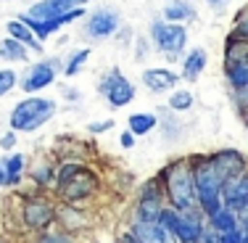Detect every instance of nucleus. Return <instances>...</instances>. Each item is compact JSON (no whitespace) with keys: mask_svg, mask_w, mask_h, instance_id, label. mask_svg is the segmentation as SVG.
<instances>
[{"mask_svg":"<svg viewBox=\"0 0 248 243\" xmlns=\"http://www.w3.org/2000/svg\"><path fill=\"white\" fill-rule=\"evenodd\" d=\"M172 209L180 211H196L198 209V193H196V177H193V164L187 159H177L167 164L158 177Z\"/></svg>","mask_w":248,"mask_h":243,"instance_id":"obj_1","label":"nucleus"},{"mask_svg":"<svg viewBox=\"0 0 248 243\" xmlns=\"http://www.w3.org/2000/svg\"><path fill=\"white\" fill-rule=\"evenodd\" d=\"M190 164H193V177H196L198 209L203 211L206 217H211L214 211H219L224 206V201H222L224 182H222V177L217 175L214 164H211V156H198V159H193Z\"/></svg>","mask_w":248,"mask_h":243,"instance_id":"obj_2","label":"nucleus"},{"mask_svg":"<svg viewBox=\"0 0 248 243\" xmlns=\"http://www.w3.org/2000/svg\"><path fill=\"white\" fill-rule=\"evenodd\" d=\"M56 114V100L50 98H24L11 111V130L14 132H34Z\"/></svg>","mask_w":248,"mask_h":243,"instance_id":"obj_3","label":"nucleus"},{"mask_svg":"<svg viewBox=\"0 0 248 243\" xmlns=\"http://www.w3.org/2000/svg\"><path fill=\"white\" fill-rule=\"evenodd\" d=\"M158 222L177 238V243H198L201 233H203V222L196 211H180L172 206H164L161 219Z\"/></svg>","mask_w":248,"mask_h":243,"instance_id":"obj_4","label":"nucleus"},{"mask_svg":"<svg viewBox=\"0 0 248 243\" xmlns=\"http://www.w3.org/2000/svg\"><path fill=\"white\" fill-rule=\"evenodd\" d=\"M56 182H58V191L63 193V198L79 201V198H85V195L93 191V185H95V177L87 175L82 164H66V167L58 172Z\"/></svg>","mask_w":248,"mask_h":243,"instance_id":"obj_5","label":"nucleus"},{"mask_svg":"<svg viewBox=\"0 0 248 243\" xmlns=\"http://www.w3.org/2000/svg\"><path fill=\"white\" fill-rule=\"evenodd\" d=\"M151 37L161 53L180 56L187 45V29L182 24H172V21H156L151 27Z\"/></svg>","mask_w":248,"mask_h":243,"instance_id":"obj_6","label":"nucleus"},{"mask_svg":"<svg viewBox=\"0 0 248 243\" xmlns=\"http://www.w3.org/2000/svg\"><path fill=\"white\" fill-rule=\"evenodd\" d=\"M164 206H167V195H164L161 182L148 180V185H145V191L138 201V209H135V219L138 222H158Z\"/></svg>","mask_w":248,"mask_h":243,"instance_id":"obj_7","label":"nucleus"},{"mask_svg":"<svg viewBox=\"0 0 248 243\" xmlns=\"http://www.w3.org/2000/svg\"><path fill=\"white\" fill-rule=\"evenodd\" d=\"M98 90L103 93L106 100H108L114 109H122V106H127L129 100L135 98V85L119 72V69H111V72L100 80Z\"/></svg>","mask_w":248,"mask_h":243,"instance_id":"obj_8","label":"nucleus"},{"mask_svg":"<svg viewBox=\"0 0 248 243\" xmlns=\"http://www.w3.org/2000/svg\"><path fill=\"white\" fill-rule=\"evenodd\" d=\"M211 164H214L217 175L222 177L224 185L246 172V156L240 151H235V148H222V151L211 153Z\"/></svg>","mask_w":248,"mask_h":243,"instance_id":"obj_9","label":"nucleus"},{"mask_svg":"<svg viewBox=\"0 0 248 243\" xmlns=\"http://www.w3.org/2000/svg\"><path fill=\"white\" fill-rule=\"evenodd\" d=\"M56 66L58 61H37L29 66V72L21 80V90L24 93H40L56 82Z\"/></svg>","mask_w":248,"mask_h":243,"instance_id":"obj_10","label":"nucleus"},{"mask_svg":"<svg viewBox=\"0 0 248 243\" xmlns=\"http://www.w3.org/2000/svg\"><path fill=\"white\" fill-rule=\"evenodd\" d=\"M82 3H87V0H40V3H34L29 8L27 16L34 21H50V19H58L61 14H66V11H72V8H79Z\"/></svg>","mask_w":248,"mask_h":243,"instance_id":"obj_11","label":"nucleus"},{"mask_svg":"<svg viewBox=\"0 0 248 243\" xmlns=\"http://www.w3.org/2000/svg\"><path fill=\"white\" fill-rule=\"evenodd\" d=\"M129 235L138 243H177V238L161 222H138L135 219V225L129 227Z\"/></svg>","mask_w":248,"mask_h":243,"instance_id":"obj_12","label":"nucleus"},{"mask_svg":"<svg viewBox=\"0 0 248 243\" xmlns=\"http://www.w3.org/2000/svg\"><path fill=\"white\" fill-rule=\"evenodd\" d=\"M53 217H56V211H53V206L45 198H32V201H27V204H24V222H27V227L43 230V227H48V225L53 222Z\"/></svg>","mask_w":248,"mask_h":243,"instance_id":"obj_13","label":"nucleus"},{"mask_svg":"<svg viewBox=\"0 0 248 243\" xmlns=\"http://www.w3.org/2000/svg\"><path fill=\"white\" fill-rule=\"evenodd\" d=\"M116 27H119V14L116 11H98L87 21V34L93 40H106L116 32Z\"/></svg>","mask_w":248,"mask_h":243,"instance_id":"obj_14","label":"nucleus"},{"mask_svg":"<svg viewBox=\"0 0 248 243\" xmlns=\"http://www.w3.org/2000/svg\"><path fill=\"white\" fill-rule=\"evenodd\" d=\"M222 201H224V206H230V209H235V211L248 206V169L240 177H235L232 182L224 185Z\"/></svg>","mask_w":248,"mask_h":243,"instance_id":"obj_15","label":"nucleus"},{"mask_svg":"<svg viewBox=\"0 0 248 243\" xmlns=\"http://www.w3.org/2000/svg\"><path fill=\"white\" fill-rule=\"evenodd\" d=\"M224 64L230 66H243L248 64V37L232 32L227 37V45H224Z\"/></svg>","mask_w":248,"mask_h":243,"instance_id":"obj_16","label":"nucleus"},{"mask_svg":"<svg viewBox=\"0 0 248 243\" xmlns=\"http://www.w3.org/2000/svg\"><path fill=\"white\" fill-rule=\"evenodd\" d=\"M143 82H145V87L153 90V93H167V90H172L177 82H180V77H177L172 69H145Z\"/></svg>","mask_w":248,"mask_h":243,"instance_id":"obj_17","label":"nucleus"},{"mask_svg":"<svg viewBox=\"0 0 248 243\" xmlns=\"http://www.w3.org/2000/svg\"><path fill=\"white\" fill-rule=\"evenodd\" d=\"M5 32H8L14 40H19L21 45H27L29 50H37V53H43V43H40V40L34 37V32H32V29H29V27H27L21 19H14V21H8V24H5Z\"/></svg>","mask_w":248,"mask_h":243,"instance_id":"obj_18","label":"nucleus"},{"mask_svg":"<svg viewBox=\"0 0 248 243\" xmlns=\"http://www.w3.org/2000/svg\"><path fill=\"white\" fill-rule=\"evenodd\" d=\"M190 19H196V5L187 3V0H169L164 5V21L180 24V21H190Z\"/></svg>","mask_w":248,"mask_h":243,"instance_id":"obj_19","label":"nucleus"},{"mask_svg":"<svg viewBox=\"0 0 248 243\" xmlns=\"http://www.w3.org/2000/svg\"><path fill=\"white\" fill-rule=\"evenodd\" d=\"M206 64H209L206 50L203 48H193L185 56V61H182V77H185V80H198L201 72L206 69Z\"/></svg>","mask_w":248,"mask_h":243,"instance_id":"obj_20","label":"nucleus"},{"mask_svg":"<svg viewBox=\"0 0 248 243\" xmlns=\"http://www.w3.org/2000/svg\"><path fill=\"white\" fill-rule=\"evenodd\" d=\"M209 227L217 230V233H230V230H238V211L230 209V206H222L219 211L209 217Z\"/></svg>","mask_w":248,"mask_h":243,"instance_id":"obj_21","label":"nucleus"},{"mask_svg":"<svg viewBox=\"0 0 248 243\" xmlns=\"http://www.w3.org/2000/svg\"><path fill=\"white\" fill-rule=\"evenodd\" d=\"M129 132L138 138V135H148L153 127L158 124V119H156V114H145V111H140V114H132L129 116Z\"/></svg>","mask_w":248,"mask_h":243,"instance_id":"obj_22","label":"nucleus"},{"mask_svg":"<svg viewBox=\"0 0 248 243\" xmlns=\"http://www.w3.org/2000/svg\"><path fill=\"white\" fill-rule=\"evenodd\" d=\"M3 167H5V182L8 185H16L24 175V156L21 153H11L8 159H3Z\"/></svg>","mask_w":248,"mask_h":243,"instance_id":"obj_23","label":"nucleus"},{"mask_svg":"<svg viewBox=\"0 0 248 243\" xmlns=\"http://www.w3.org/2000/svg\"><path fill=\"white\" fill-rule=\"evenodd\" d=\"M27 45H21L19 40L14 37H5L3 43H0V58H5V61H24L27 58Z\"/></svg>","mask_w":248,"mask_h":243,"instance_id":"obj_24","label":"nucleus"},{"mask_svg":"<svg viewBox=\"0 0 248 243\" xmlns=\"http://www.w3.org/2000/svg\"><path fill=\"white\" fill-rule=\"evenodd\" d=\"M87 58H90V48L74 50V53H72V58H69V64L63 66V72H66V77H74V74H77V72H79V69L87 64Z\"/></svg>","mask_w":248,"mask_h":243,"instance_id":"obj_25","label":"nucleus"},{"mask_svg":"<svg viewBox=\"0 0 248 243\" xmlns=\"http://www.w3.org/2000/svg\"><path fill=\"white\" fill-rule=\"evenodd\" d=\"M169 106L174 111H187L193 106V93L190 90H174L172 98H169Z\"/></svg>","mask_w":248,"mask_h":243,"instance_id":"obj_26","label":"nucleus"},{"mask_svg":"<svg viewBox=\"0 0 248 243\" xmlns=\"http://www.w3.org/2000/svg\"><path fill=\"white\" fill-rule=\"evenodd\" d=\"M16 87V72H11V69H0V98L5 96V93H11Z\"/></svg>","mask_w":248,"mask_h":243,"instance_id":"obj_27","label":"nucleus"},{"mask_svg":"<svg viewBox=\"0 0 248 243\" xmlns=\"http://www.w3.org/2000/svg\"><path fill=\"white\" fill-rule=\"evenodd\" d=\"M198 243H222V238H219V233H217V230H211V227H203V233H201Z\"/></svg>","mask_w":248,"mask_h":243,"instance_id":"obj_28","label":"nucleus"},{"mask_svg":"<svg viewBox=\"0 0 248 243\" xmlns=\"http://www.w3.org/2000/svg\"><path fill=\"white\" fill-rule=\"evenodd\" d=\"M219 238H222V243H240L243 233H240V227H238V230H230V233H222Z\"/></svg>","mask_w":248,"mask_h":243,"instance_id":"obj_29","label":"nucleus"},{"mask_svg":"<svg viewBox=\"0 0 248 243\" xmlns=\"http://www.w3.org/2000/svg\"><path fill=\"white\" fill-rule=\"evenodd\" d=\"M34 180H37L40 185H48V182H50V167L37 169V172H34Z\"/></svg>","mask_w":248,"mask_h":243,"instance_id":"obj_30","label":"nucleus"},{"mask_svg":"<svg viewBox=\"0 0 248 243\" xmlns=\"http://www.w3.org/2000/svg\"><path fill=\"white\" fill-rule=\"evenodd\" d=\"M111 127H114V119H106V122H95V124H90V132H108Z\"/></svg>","mask_w":248,"mask_h":243,"instance_id":"obj_31","label":"nucleus"},{"mask_svg":"<svg viewBox=\"0 0 248 243\" xmlns=\"http://www.w3.org/2000/svg\"><path fill=\"white\" fill-rule=\"evenodd\" d=\"M0 146H3L5 151H11V148L16 146V132H14V130H11V132H5L3 138H0Z\"/></svg>","mask_w":248,"mask_h":243,"instance_id":"obj_32","label":"nucleus"},{"mask_svg":"<svg viewBox=\"0 0 248 243\" xmlns=\"http://www.w3.org/2000/svg\"><path fill=\"white\" fill-rule=\"evenodd\" d=\"M238 109L240 111H248V85L238 90Z\"/></svg>","mask_w":248,"mask_h":243,"instance_id":"obj_33","label":"nucleus"},{"mask_svg":"<svg viewBox=\"0 0 248 243\" xmlns=\"http://www.w3.org/2000/svg\"><path fill=\"white\" fill-rule=\"evenodd\" d=\"M119 146H122V148H132V146H135V135H132V132H122Z\"/></svg>","mask_w":248,"mask_h":243,"instance_id":"obj_34","label":"nucleus"},{"mask_svg":"<svg viewBox=\"0 0 248 243\" xmlns=\"http://www.w3.org/2000/svg\"><path fill=\"white\" fill-rule=\"evenodd\" d=\"M37 243H69L66 235H45V238H40Z\"/></svg>","mask_w":248,"mask_h":243,"instance_id":"obj_35","label":"nucleus"},{"mask_svg":"<svg viewBox=\"0 0 248 243\" xmlns=\"http://www.w3.org/2000/svg\"><path fill=\"white\" fill-rule=\"evenodd\" d=\"M145 53H148V43H145V40H138V56H135V58L140 61V58H143Z\"/></svg>","mask_w":248,"mask_h":243,"instance_id":"obj_36","label":"nucleus"},{"mask_svg":"<svg viewBox=\"0 0 248 243\" xmlns=\"http://www.w3.org/2000/svg\"><path fill=\"white\" fill-rule=\"evenodd\" d=\"M235 32H238V34H243V37H248V16H246L243 21H240L238 27H235Z\"/></svg>","mask_w":248,"mask_h":243,"instance_id":"obj_37","label":"nucleus"},{"mask_svg":"<svg viewBox=\"0 0 248 243\" xmlns=\"http://www.w3.org/2000/svg\"><path fill=\"white\" fill-rule=\"evenodd\" d=\"M119 243H138V241H135V238H132V235H129V233H124L122 238H119Z\"/></svg>","mask_w":248,"mask_h":243,"instance_id":"obj_38","label":"nucleus"},{"mask_svg":"<svg viewBox=\"0 0 248 243\" xmlns=\"http://www.w3.org/2000/svg\"><path fill=\"white\" fill-rule=\"evenodd\" d=\"M0 185H8V182H5V167H3V162H0Z\"/></svg>","mask_w":248,"mask_h":243,"instance_id":"obj_39","label":"nucleus"},{"mask_svg":"<svg viewBox=\"0 0 248 243\" xmlns=\"http://www.w3.org/2000/svg\"><path fill=\"white\" fill-rule=\"evenodd\" d=\"M209 5H222V3H227V0H206Z\"/></svg>","mask_w":248,"mask_h":243,"instance_id":"obj_40","label":"nucleus"},{"mask_svg":"<svg viewBox=\"0 0 248 243\" xmlns=\"http://www.w3.org/2000/svg\"><path fill=\"white\" fill-rule=\"evenodd\" d=\"M240 243H248V241H243V238H240Z\"/></svg>","mask_w":248,"mask_h":243,"instance_id":"obj_41","label":"nucleus"}]
</instances>
